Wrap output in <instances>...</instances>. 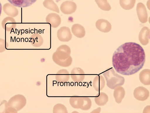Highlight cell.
<instances>
[{
	"instance_id": "obj_2",
	"label": "cell",
	"mask_w": 150,
	"mask_h": 113,
	"mask_svg": "<svg viewBox=\"0 0 150 113\" xmlns=\"http://www.w3.org/2000/svg\"><path fill=\"white\" fill-rule=\"evenodd\" d=\"M71 49L66 44L59 46L53 54L54 61L59 66L68 67L72 63V59L70 56Z\"/></svg>"
},
{
	"instance_id": "obj_1",
	"label": "cell",
	"mask_w": 150,
	"mask_h": 113,
	"mask_svg": "<svg viewBox=\"0 0 150 113\" xmlns=\"http://www.w3.org/2000/svg\"><path fill=\"white\" fill-rule=\"evenodd\" d=\"M145 61L143 48L133 42L125 43L114 53L112 64L116 72L124 75L133 74L142 68Z\"/></svg>"
},
{
	"instance_id": "obj_5",
	"label": "cell",
	"mask_w": 150,
	"mask_h": 113,
	"mask_svg": "<svg viewBox=\"0 0 150 113\" xmlns=\"http://www.w3.org/2000/svg\"><path fill=\"white\" fill-rule=\"evenodd\" d=\"M57 36L59 41L64 42L69 41L72 37L69 28L66 26L62 27L59 29L57 31Z\"/></svg>"
},
{
	"instance_id": "obj_3",
	"label": "cell",
	"mask_w": 150,
	"mask_h": 113,
	"mask_svg": "<svg viewBox=\"0 0 150 113\" xmlns=\"http://www.w3.org/2000/svg\"><path fill=\"white\" fill-rule=\"evenodd\" d=\"M106 81V84L109 88L114 89L116 87L123 85L125 78L116 73L112 68L106 70L103 73Z\"/></svg>"
},
{
	"instance_id": "obj_12",
	"label": "cell",
	"mask_w": 150,
	"mask_h": 113,
	"mask_svg": "<svg viewBox=\"0 0 150 113\" xmlns=\"http://www.w3.org/2000/svg\"><path fill=\"white\" fill-rule=\"evenodd\" d=\"M150 39V30L146 26L144 27L141 30L139 35V40L142 44H147Z\"/></svg>"
},
{
	"instance_id": "obj_17",
	"label": "cell",
	"mask_w": 150,
	"mask_h": 113,
	"mask_svg": "<svg viewBox=\"0 0 150 113\" xmlns=\"http://www.w3.org/2000/svg\"><path fill=\"white\" fill-rule=\"evenodd\" d=\"M69 73L65 69L59 70L57 73L55 78L59 82H65L68 81L69 78Z\"/></svg>"
},
{
	"instance_id": "obj_10",
	"label": "cell",
	"mask_w": 150,
	"mask_h": 113,
	"mask_svg": "<svg viewBox=\"0 0 150 113\" xmlns=\"http://www.w3.org/2000/svg\"><path fill=\"white\" fill-rule=\"evenodd\" d=\"M71 77L74 81L79 82L83 80L85 74L83 70L81 68H74L71 72Z\"/></svg>"
},
{
	"instance_id": "obj_7",
	"label": "cell",
	"mask_w": 150,
	"mask_h": 113,
	"mask_svg": "<svg viewBox=\"0 0 150 113\" xmlns=\"http://www.w3.org/2000/svg\"><path fill=\"white\" fill-rule=\"evenodd\" d=\"M149 93V91L146 88L143 86H139L134 90L133 95L137 100L144 101L148 99Z\"/></svg>"
},
{
	"instance_id": "obj_23",
	"label": "cell",
	"mask_w": 150,
	"mask_h": 113,
	"mask_svg": "<svg viewBox=\"0 0 150 113\" xmlns=\"http://www.w3.org/2000/svg\"><path fill=\"white\" fill-rule=\"evenodd\" d=\"M136 0H120L121 7L125 10L132 9L134 6Z\"/></svg>"
},
{
	"instance_id": "obj_26",
	"label": "cell",
	"mask_w": 150,
	"mask_h": 113,
	"mask_svg": "<svg viewBox=\"0 0 150 113\" xmlns=\"http://www.w3.org/2000/svg\"><path fill=\"white\" fill-rule=\"evenodd\" d=\"M53 113H67L66 107L61 104H57L54 106L53 109Z\"/></svg>"
},
{
	"instance_id": "obj_18",
	"label": "cell",
	"mask_w": 150,
	"mask_h": 113,
	"mask_svg": "<svg viewBox=\"0 0 150 113\" xmlns=\"http://www.w3.org/2000/svg\"><path fill=\"white\" fill-rule=\"evenodd\" d=\"M139 79L140 82L145 85L150 84V70L146 69L142 70L139 74Z\"/></svg>"
},
{
	"instance_id": "obj_30",
	"label": "cell",
	"mask_w": 150,
	"mask_h": 113,
	"mask_svg": "<svg viewBox=\"0 0 150 113\" xmlns=\"http://www.w3.org/2000/svg\"><path fill=\"white\" fill-rule=\"evenodd\" d=\"M147 109L150 110V106H147L144 108L143 111V113H149Z\"/></svg>"
},
{
	"instance_id": "obj_8",
	"label": "cell",
	"mask_w": 150,
	"mask_h": 113,
	"mask_svg": "<svg viewBox=\"0 0 150 113\" xmlns=\"http://www.w3.org/2000/svg\"><path fill=\"white\" fill-rule=\"evenodd\" d=\"M136 11L138 18L142 23H145L147 21L148 15L145 6L141 2L137 4Z\"/></svg>"
},
{
	"instance_id": "obj_6",
	"label": "cell",
	"mask_w": 150,
	"mask_h": 113,
	"mask_svg": "<svg viewBox=\"0 0 150 113\" xmlns=\"http://www.w3.org/2000/svg\"><path fill=\"white\" fill-rule=\"evenodd\" d=\"M77 8L76 4L73 1H66L61 4L60 9L61 12L65 14H71L74 13Z\"/></svg>"
},
{
	"instance_id": "obj_16",
	"label": "cell",
	"mask_w": 150,
	"mask_h": 113,
	"mask_svg": "<svg viewBox=\"0 0 150 113\" xmlns=\"http://www.w3.org/2000/svg\"><path fill=\"white\" fill-rule=\"evenodd\" d=\"M125 95V89L121 86H117L114 89L113 96L117 103L119 104L121 102Z\"/></svg>"
},
{
	"instance_id": "obj_24",
	"label": "cell",
	"mask_w": 150,
	"mask_h": 113,
	"mask_svg": "<svg viewBox=\"0 0 150 113\" xmlns=\"http://www.w3.org/2000/svg\"><path fill=\"white\" fill-rule=\"evenodd\" d=\"M95 1L98 7L101 9L109 11L111 9V7L107 0H95Z\"/></svg>"
},
{
	"instance_id": "obj_22",
	"label": "cell",
	"mask_w": 150,
	"mask_h": 113,
	"mask_svg": "<svg viewBox=\"0 0 150 113\" xmlns=\"http://www.w3.org/2000/svg\"><path fill=\"white\" fill-rule=\"evenodd\" d=\"M43 4L45 8L58 13H59L58 7L52 0H45Z\"/></svg>"
},
{
	"instance_id": "obj_19",
	"label": "cell",
	"mask_w": 150,
	"mask_h": 113,
	"mask_svg": "<svg viewBox=\"0 0 150 113\" xmlns=\"http://www.w3.org/2000/svg\"><path fill=\"white\" fill-rule=\"evenodd\" d=\"M108 96L105 93L103 92L99 93L96 96L94 100L96 104L99 106H103L105 105L108 102Z\"/></svg>"
},
{
	"instance_id": "obj_4",
	"label": "cell",
	"mask_w": 150,
	"mask_h": 113,
	"mask_svg": "<svg viewBox=\"0 0 150 113\" xmlns=\"http://www.w3.org/2000/svg\"><path fill=\"white\" fill-rule=\"evenodd\" d=\"M26 100L22 95H17L12 97L7 103L8 113H17L25 105Z\"/></svg>"
},
{
	"instance_id": "obj_28",
	"label": "cell",
	"mask_w": 150,
	"mask_h": 113,
	"mask_svg": "<svg viewBox=\"0 0 150 113\" xmlns=\"http://www.w3.org/2000/svg\"><path fill=\"white\" fill-rule=\"evenodd\" d=\"M6 49V47L5 42L0 43V52L4 51Z\"/></svg>"
},
{
	"instance_id": "obj_27",
	"label": "cell",
	"mask_w": 150,
	"mask_h": 113,
	"mask_svg": "<svg viewBox=\"0 0 150 113\" xmlns=\"http://www.w3.org/2000/svg\"><path fill=\"white\" fill-rule=\"evenodd\" d=\"M7 101L3 100L0 104V113H5L7 108Z\"/></svg>"
},
{
	"instance_id": "obj_29",
	"label": "cell",
	"mask_w": 150,
	"mask_h": 113,
	"mask_svg": "<svg viewBox=\"0 0 150 113\" xmlns=\"http://www.w3.org/2000/svg\"><path fill=\"white\" fill-rule=\"evenodd\" d=\"M101 109L100 107H98L96 109L93 110L91 113H99Z\"/></svg>"
},
{
	"instance_id": "obj_21",
	"label": "cell",
	"mask_w": 150,
	"mask_h": 113,
	"mask_svg": "<svg viewBox=\"0 0 150 113\" xmlns=\"http://www.w3.org/2000/svg\"><path fill=\"white\" fill-rule=\"evenodd\" d=\"M31 44L34 47H39L41 46L43 43V40L41 36L38 33H35L31 37Z\"/></svg>"
},
{
	"instance_id": "obj_11",
	"label": "cell",
	"mask_w": 150,
	"mask_h": 113,
	"mask_svg": "<svg viewBox=\"0 0 150 113\" xmlns=\"http://www.w3.org/2000/svg\"><path fill=\"white\" fill-rule=\"evenodd\" d=\"M96 28L100 31L103 32H108L111 29L112 26L110 23L107 20L99 19L96 23Z\"/></svg>"
},
{
	"instance_id": "obj_9",
	"label": "cell",
	"mask_w": 150,
	"mask_h": 113,
	"mask_svg": "<svg viewBox=\"0 0 150 113\" xmlns=\"http://www.w3.org/2000/svg\"><path fill=\"white\" fill-rule=\"evenodd\" d=\"M46 21L50 24L52 27L56 28L60 25L61 20L59 15L55 13H51L46 16Z\"/></svg>"
},
{
	"instance_id": "obj_13",
	"label": "cell",
	"mask_w": 150,
	"mask_h": 113,
	"mask_svg": "<svg viewBox=\"0 0 150 113\" xmlns=\"http://www.w3.org/2000/svg\"><path fill=\"white\" fill-rule=\"evenodd\" d=\"M105 81L103 77L101 75L96 76L93 82V86L95 90L97 91L102 90L104 88Z\"/></svg>"
},
{
	"instance_id": "obj_25",
	"label": "cell",
	"mask_w": 150,
	"mask_h": 113,
	"mask_svg": "<svg viewBox=\"0 0 150 113\" xmlns=\"http://www.w3.org/2000/svg\"><path fill=\"white\" fill-rule=\"evenodd\" d=\"M80 97L77 95L73 96L69 99V102L71 106L74 108L79 109Z\"/></svg>"
},
{
	"instance_id": "obj_15",
	"label": "cell",
	"mask_w": 150,
	"mask_h": 113,
	"mask_svg": "<svg viewBox=\"0 0 150 113\" xmlns=\"http://www.w3.org/2000/svg\"><path fill=\"white\" fill-rule=\"evenodd\" d=\"M13 6L24 8L30 6L34 3L37 0H7Z\"/></svg>"
},
{
	"instance_id": "obj_31",
	"label": "cell",
	"mask_w": 150,
	"mask_h": 113,
	"mask_svg": "<svg viewBox=\"0 0 150 113\" xmlns=\"http://www.w3.org/2000/svg\"><path fill=\"white\" fill-rule=\"evenodd\" d=\"M2 5H1V4L0 2V16L1 13L2 9Z\"/></svg>"
},
{
	"instance_id": "obj_14",
	"label": "cell",
	"mask_w": 150,
	"mask_h": 113,
	"mask_svg": "<svg viewBox=\"0 0 150 113\" xmlns=\"http://www.w3.org/2000/svg\"><path fill=\"white\" fill-rule=\"evenodd\" d=\"M73 34L79 38H82L85 35L86 32L84 27L79 24L73 25L71 28Z\"/></svg>"
},
{
	"instance_id": "obj_20",
	"label": "cell",
	"mask_w": 150,
	"mask_h": 113,
	"mask_svg": "<svg viewBox=\"0 0 150 113\" xmlns=\"http://www.w3.org/2000/svg\"><path fill=\"white\" fill-rule=\"evenodd\" d=\"M91 101L89 97H80L79 109L83 110H87L91 108Z\"/></svg>"
}]
</instances>
